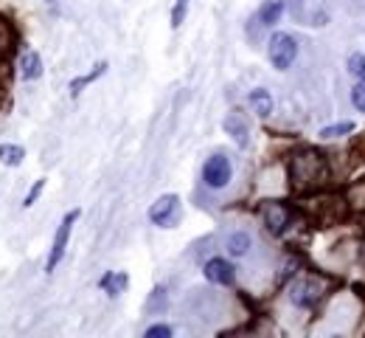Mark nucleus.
<instances>
[{"mask_svg": "<svg viewBox=\"0 0 365 338\" xmlns=\"http://www.w3.org/2000/svg\"><path fill=\"white\" fill-rule=\"evenodd\" d=\"M287 172H289V187L295 192H315L326 184L329 178V164H326V155L318 149H295L289 155V164H287Z\"/></svg>", "mask_w": 365, "mask_h": 338, "instance_id": "f257e3e1", "label": "nucleus"}, {"mask_svg": "<svg viewBox=\"0 0 365 338\" xmlns=\"http://www.w3.org/2000/svg\"><path fill=\"white\" fill-rule=\"evenodd\" d=\"M267 59L275 71H287L292 68V62L298 59V40L287 31H275L267 40Z\"/></svg>", "mask_w": 365, "mask_h": 338, "instance_id": "f03ea898", "label": "nucleus"}, {"mask_svg": "<svg viewBox=\"0 0 365 338\" xmlns=\"http://www.w3.org/2000/svg\"><path fill=\"white\" fill-rule=\"evenodd\" d=\"M76 220H79V209H71V212L62 217V223L56 226V234H53V242H51V251H48V259H46L48 274H53V271H56V265L62 262V257H65V251H68L71 232H73V223H76Z\"/></svg>", "mask_w": 365, "mask_h": 338, "instance_id": "7ed1b4c3", "label": "nucleus"}, {"mask_svg": "<svg viewBox=\"0 0 365 338\" xmlns=\"http://www.w3.org/2000/svg\"><path fill=\"white\" fill-rule=\"evenodd\" d=\"M233 178V166L225 152H214L205 164H202V184L208 189H225Z\"/></svg>", "mask_w": 365, "mask_h": 338, "instance_id": "20e7f679", "label": "nucleus"}, {"mask_svg": "<svg viewBox=\"0 0 365 338\" xmlns=\"http://www.w3.org/2000/svg\"><path fill=\"white\" fill-rule=\"evenodd\" d=\"M149 220L158 229H175L180 223V197L178 194H160L149 206Z\"/></svg>", "mask_w": 365, "mask_h": 338, "instance_id": "39448f33", "label": "nucleus"}, {"mask_svg": "<svg viewBox=\"0 0 365 338\" xmlns=\"http://www.w3.org/2000/svg\"><path fill=\"white\" fill-rule=\"evenodd\" d=\"M320 299H323V285H320L315 277H304V279L292 282V288H289V302L295 307H301V310L315 307Z\"/></svg>", "mask_w": 365, "mask_h": 338, "instance_id": "423d86ee", "label": "nucleus"}, {"mask_svg": "<svg viewBox=\"0 0 365 338\" xmlns=\"http://www.w3.org/2000/svg\"><path fill=\"white\" fill-rule=\"evenodd\" d=\"M262 220H264L267 232L278 237V234L287 232V226H289V220H292V212H289V206H284V203H278V200H270V203H264V209H262Z\"/></svg>", "mask_w": 365, "mask_h": 338, "instance_id": "0eeeda50", "label": "nucleus"}, {"mask_svg": "<svg viewBox=\"0 0 365 338\" xmlns=\"http://www.w3.org/2000/svg\"><path fill=\"white\" fill-rule=\"evenodd\" d=\"M202 274H205V279H208L211 285L228 288V285L236 282V268L230 265L225 257H211V259L202 265Z\"/></svg>", "mask_w": 365, "mask_h": 338, "instance_id": "6e6552de", "label": "nucleus"}, {"mask_svg": "<svg viewBox=\"0 0 365 338\" xmlns=\"http://www.w3.org/2000/svg\"><path fill=\"white\" fill-rule=\"evenodd\" d=\"M222 130H225L230 139L236 141V146H247V144H250V124H247V119H245L239 110H230L228 116H225V121H222Z\"/></svg>", "mask_w": 365, "mask_h": 338, "instance_id": "1a4fd4ad", "label": "nucleus"}, {"mask_svg": "<svg viewBox=\"0 0 365 338\" xmlns=\"http://www.w3.org/2000/svg\"><path fill=\"white\" fill-rule=\"evenodd\" d=\"M40 76H43V56H40V51H26L20 56V79L37 82Z\"/></svg>", "mask_w": 365, "mask_h": 338, "instance_id": "9d476101", "label": "nucleus"}, {"mask_svg": "<svg viewBox=\"0 0 365 338\" xmlns=\"http://www.w3.org/2000/svg\"><path fill=\"white\" fill-rule=\"evenodd\" d=\"M127 285H130V277L127 274H121V271H107L101 279H98V288L104 290L107 296H121L124 290H127Z\"/></svg>", "mask_w": 365, "mask_h": 338, "instance_id": "9b49d317", "label": "nucleus"}, {"mask_svg": "<svg viewBox=\"0 0 365 338\" xmlns=\"http://www.w3.org/2000/svg\"><path fill=\"white\" fill-rule=\"evenodd\" d=\"M284 0H267L262 9H259V14H256V23L259 26H264V29H270L275 23H281V17H284Z\"/></svg>", "mask_w": 365, "mask_h": 338, "instance_id": "f8f14e48", "label": "nucleus"}, {"mask_svg": "<svg viewBox=\"0 0 365 338\" xmlns=\"http://www.w3.org/2000/svg\"><path fill=\"white\" fill-rule=\"evenodd\" d=\"M225 248H228V254L233 259H242V257H247L250 254V248H253V237L247 234V232H233L225 242Z\"/></svg>", "mask_w": 365, "mask_h": 338, "instance_id": "ddd939ff", "label": "nucleus"}, {"mask_svg": "<svg viewBox=\"0 0 365 338\" xmlns=\"http://www.w3.org/2000/svg\"><path fill=\"white\" fill-rule=\"evenodd\" d=\"M250 107H253V113L256 116H262V119H267L270 113H273V96H270V91L267 88H256V91H250Z\"/></svg>", "mask_w": 365, "mask_h": 338, "instance_id": "4468645a", "label": "nucleus"}, {"mask_svg": "<svg viewBox=\"0 0 365 338\" xmlns=\"http://www.w3.org/2000/svg\"><path fill=\"white\" fill-rule=\"evenodd\" d=\"M104 71H107V62H98V65H96V68L91 71V74H85V76L73 79V82H71V96H73V99L79 96V94H82L88 85H93V82H96V79H98Z\"/></svg>", "mask_w": 365, "mask_h": 338, "instance_id": "2eb2a0df", "label": "nucleus"}, {"mask_svg": "<svg viewBox=\"0 0 365 338\" xmlns=\"http://www.w3.org/2000/svg\"><path fill=\"white\" fill-rule=\"evenodd\" d=\"M26 158V149L20 144H0V164L3 166H20Z\"/></svg>", "mask_w": 365, "mask_h": 338, "instance_id": "dca6fc26", "label": "nucleus"}, {"mask_svg": "<svg viewBox=\"0 0 365 338\" xmlns=\"http://www.w3.org/2000/svg\"><path fill=\"white\" fill-rule=\"evenodd\" d=\"M166 307H169V293L163 285H158L152 290V296L146 299V313H163Z\"/></svg>", "mask_w": 365, "mask_h": 338, "instance_id": "f3484780", "label": "nucleus"}, {"mask_svg": "<svg viewBox=\"0 0 365 338\" xmlns=\"http://www.w3.org/2000/svg\"><path fill=\"white\" fill-rule=\"evenodd\" d=\"M14 51V31H11V23L0 20V62L9 59Z\"/></svg>", "mask_w": 365, "mask_h": 338, "instance_id": "a211bd4d", "label": "nucleus"}, {"mask_svg": "<svg viewBox=\"0 0 365 338\" xmlns=\"http://www.w3.org/2000/svg\"><path fill=\"white\" fill-rule=\"evenodd\" d=\"M346 200H349V206H351V209H357V212H365V178L354 181V184L349 187V192H346Z\"/></svg>", "mask_w": 365, "mask_h": 338, "instance_id": "6ab92c4d", "label": "nucleus"}, {"mask_svg": "<svg viewBox=\"0 0 365 338\" xmlns=\"http://www.w3.org/2000/svg\"><path fill=\"white\" fill-rule=\"evenodd\" d=\"M349 133H354V121H337V124H329V127H323L320 130V139H340V136H349Z\"/></svg>", "mask_w": 365, "mask_h": 338, "instance_id": "aec40b11", "label": "nucleus"}, {"mask_svg": "<svg viewBox=\"0 0 365 338\" xmlns=\"http://www.w3.org/2000/svg\"><path fill=\"white\" fill-rule=\"evenodd\" d=\"M349 74L357 76V79H365V54H351L349 56Z\"/></svg>", "mask_w": 365, "mask_h": 338, "instance_id": "412c9836", "label": "nucleus"}, {"mask_svg": "<svg viewBox=\"0 0 365 338\" xmlns=\"http://www.w3.org/2000/svg\"><path fill=\"white\" fill-rule=\"evenodd\" d=\"M185 14H188V0H175V6H172V29H180Z\"/></svg>", "mask_w": 365, "mask_h": 338, "instance_id": "4be33fe9", "label": "nucleus"}, {"mask_svg": "<svg viewBox=\"0 0 365 338\" xmlns=\"http://www.w3.org/2000/svg\"><path fill=\"white\" fill-rule=\"evenodd\" d=\"M43 189H46V178H40V181H34V187L29 189V194H26V200H23V206L26 209H31L37 200H40V194H43Z\"/></svg>", "mask_w": 365, "mask_h": 338, "instance_id": "5701e85b", "label": "nucleus"}, {"mask_svg": "<svg viewBox=\"0 0 365 338\" xmlns=\"http://www.w3.org/2000/svg\"><path fill=\"white\" fill-rule=\"evenodd\" d=\"M351 104H354L360 113H365V79H360V82L354 85V91H351Z\"/></svg>", "mask_w": 365, "mask_h": 338, "instance_id": "b1692460", "label": "nucleus"}, {"mask_svg": "<svg viewBox=\"0 0 365 338\" xmlns=\"http://www.w3.org/2000/svg\"><path fill=\"white\" fill-rule=\"evenodd\" d=\"M143 336L146 338H172V327H169V324H152Z\"/></svg>", "mask_w": 365, "mask_h": 338, "instance_id": "393cba45", "label": "nucleus"}]
</instances>
